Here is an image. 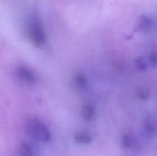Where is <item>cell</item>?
Here are the masks:
<instances>
[{
  "label": "cell",
  "instance_id": "6da1fadb",
  "mask_svg": "<svg viewBox=\"0 0 157 156\" xmlns=\"http://www.w3.org/2000/svg\"><path fill=\"white\" fill-rule=\"evenodd\" d=\"M25 131L28 135L36 140L48 142L51 139V133L44 123L35 118L29 119L25 123Z\"/></svg>",
  "mask_w": 157,
  "mask_h": 156
},
{
  "label": "cell",
  "instance_id": "7a4b0ae2",
  "mask_svg": "<svg viewBox=\"0 0 157 156\" xmlns=\"http://www.w3.org/2000/svg\"><path fill=\"white\" fill-rule=\"evenodd\" d=\"M29 36L31 41L37 47H41L46 42V34L41 22L38 18H33L29 27Z\"/></svg>",
  "mask_w": 157,
  "mask_h": 156
},
{
  "label": "cell",
  "instance_id": "3957f363",
  "mask_svg": "<svg viewBox=\"0 0 157 156\" xmlns=\"http://www.w3.org/2000/svg\"><path fill=\"white\" fill-rule=\"evenodd\" d=\"M15 75L19 80L29 84L35 82V76L33 72L26 67H18L15 70Z\"/></svg>",
  "mask_w": 157,
  "mask_h": 156
},
{
  "label": "cell",
  "instance_id": "277c9868",
  "mask_svg": "<svg viewBox=\"0 0 157 156\" xmlns=\"http://www.w3.org/2000/svg\"><path fill=\"white\" fill-rule=\"evenodd\" d=\"M73 85L76 90L83 91L87 89L88 83L87 78L83 73H77L73 78Z\"/></svg>",
  "mask_w": 157,
  "mask_h": 156
},
{
  "label": "cell",
  "instance_id": "5b68a950",
  "mask_svg": "<svg viewBox=\"0 0 157 156\" xmlns=\"http://www.w3.org/2000/svg\"><path fill=\"white\" fill-rule=\"evenodd\" d=\"M156 132V127L154 122L150 119H147L143 124V132L144 136L147 139H151L155 136Z\"/></svg>",
  "mask_w": 157,
  "mask_h": 156
},
{
  "label": "cell",
  "instance_id": "8992f818",
  "mask_svg": "<svg viewBox=\"0 0 157 156\" xmlns=\"http://www.w3.org/2000/svg\"><path fill=\"white\" fill-rule=\"evenodd\" d=\"M153 26V20L147 15H142L139 18L137 23V29L140 32H147L152 28Z\"/></svg>",
  "mask_w": 157,
  "mask_h": 156
},
{
  "label": "cell",
  "instance_id": "52a82bcc",
  "mask_svg": "<svg viewBox=\"0 0 157 156\" xmlns=\"http://www.w3.org/2000/svg\"><path fill=\"white\" fill-rule=\"evenodd\" d=\"M81 116L85 121H90L94 119L95 116V108L91 104H85L82 107Z\"/></svg>",
  "mask_w": 157,
  "mask_h": 156
},
{
  "label": "cell",
  "instance_id": "ba28073f",
  "mask_svg": "<svg viewBox=\"0 0 157 156\" xmlns=\"http://www.w3.org/2000/svg\"><path fill=\"white\" fill-rule=\"evenodd\" d=\"M74 140L76 143L81 144V145H87V144L91 143L92 139L87 133L82 132H76L74 135Z\"/></svg>",
  "mask_w": 157,
  "mask_h": 156
},
{
  "label": "cell",
  "instance_id": "9c48e42d",
  "mask_svg": "<svg viewBox=\"0 0 157 156\" xmlns=\"http://www.w3.org/2000/svg\"><path fill=\"white\" fill-rule=\"evenodd\" d=\"M134 138H133V135H131L130 133H125L122 136L121 146L123 148H125V149L132 148L134 146Z\"/></svg>",
  "mask_w": 157,
  "mask_h": 156
},
{
  "label": "cell",
  "instance_id": "30bf717a",
  "mask_svg": "<svg viewBox=\"0 0 157 156\" xmlns=\"http://www.w3.org/2000/svg\"><path fill=\"white\" fill-rule=\"evenodd\" d=\"M18 153L19 156H34V151L30 145L28 143L23 142L21 143L18 148Z\"/></svg>",
  "mask_w": 157,
  "mask_h": 156
},
{
  "label": "cell",
  "instance_id": "8fae6325",
  "mask_svg": "<svg viewBox=\"0 0 157 156\" xmlns=\"http://www.w3.org/2000/svg\"><path fill=\"white\" fill-rule=\"evenodd\" d=\"M136 94H137L138 98L140 99L141 100H147V99H149V97H150V91L147 87H142L138 90Z\"/></svg>",
  "mask_w": 157,
  "mask_h": 156
},
{
  "label": "cell",
  "instance_id": "7c38bea8",
  "mask_svg": "<svg viewBox=\"0 0 157 156\" xmlns=\"http://www.w3.org/2000/svg\"><path fill=\"white\" fill-rule=\"evenodd\" d=\"M148 64L149 62H147L146 58L143 57H138L135 60V64L140 70H145L148 67Z\"/></svg>",
  "mask_w": 157,
  "mask_h": 156
},
{
  "label": "cell",
  "instance_id": "4fadbf2b",
  "mask_svg": "<svg viewBox=\"0 0 157 156\" xmlns=\"http://www.w3.org/2000/svg\"><path fill=\"white\" fill-rule=\"evenodd\" d=\"M149 64L152 67H156L157 65V51L156 50H152L150 53L148 57Z\"/></svg>",
  "mask_w": 157,
  "mask_h": 156
}]
</instances>
